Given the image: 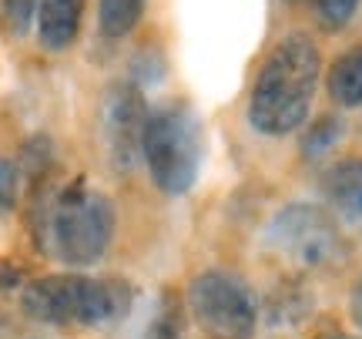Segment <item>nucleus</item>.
<instances>
[{
	"instance_id": "17",
	"label": "nucleus",
	"mask_w": 362,
	"mask_h": 339,
	"mask_svg": "<svg viewBox=\"0 0 362 339\" xmlns=\"http://www.w3.org/2000/svg\"><path fill=\"white\" fill-rule=\"evenodd\" d=\"M161 78H165V57H161V51H151V47L138 51L134 64H131V84L134 88H151V84H161Z\"/></svg>"
},
{
	"instance_id": "9",
	"label": "nucleus",
	"mask_w": 362,
	"mask_h": 339,
	"mask_svg": "<svg viewBox=\"0 0 362 339\" xmlns=\"http://www.w3.org/2000/svg\"><path fill=\"white\" fill-rule=\"evenodd\" d=\"M81 21H84V0H40L34 21L40 47L51 54L74 47V40L81 38Z\"/></svg>"
},
{
	"instance_id": "16",
	"label": "nucleus",
	"mask_w": 362,
	"mask_h": 339,
	"mask_svg": "<svg viewBox=\"0 0 362 339\" xmlns=\"http://www.w3.org/2000/svg\"><path fill=\"white\" fill-rule=\"evenodd\" d=\"M312 7H315L319 24L336 34L342 27H349V21L359 11V0H312Z\"/></svg>"
},
{
	"instance_id": "5",
	"label": "nucleus",
	"mask_w": 362,
	"mask_h": 339,
	"mask_svg": "<svg viewBox=\"0 0 362 339\" xmlns=\"http://www.w3.org/2000/svg\"><path fill=\"white\" fill-rule=\"evenodd\" d=\"M265 242L296 269H336L346 259V239L339 222L332 219V212L312 202L285 205L272 219Z\"/></svg>"
},
{
	"instance_id": "3",
	"label": "nucleus",
	"mask_w": 362,
	"mask_h": 339,
	"mask_svg": "<svg viewBox=\"0 0 362 339\" xmlns=\"http://www.w3.org/2000/svg\"><path fill=\"white\" fill-rule=\"evenodd\" d=\"M131 309V289L117 279L54 272L30 279L21 292V313L40 326H115Z\"/></svg>"
},
{
	"instance_id": "8",
	"label": "nucleus",
	"mask_w": 362,
	"mask_h": 339,
	"mask_svg": "<svg viewBox=\"0 0 362 339\" xmlns=\"http://www.w3.org/2000/svg\"><path fill=\"white\" fill-rule=\"evenodd\" d=\"M322 192L332 219L349 232L362 235V158H346L332 165L322 178Z\"/></svg>"
},
{
	"instance_id": "4",
	"label": "nucleus",
	"mask_w": 362,
	"mask_h": 339,
	"mask_svg": "<svg viewBox=\"0 0 362 339\" xmlns=\"http://www.w3.org/2000/svg\"><path fill=\"white\" fill-rule=\"evenodd\" d=\"M141 158L161 195H188L205 161V128L192 105H161L148 115Z\"/></svg>"
},
{
	"instance_id": "12",
	"label": "nucleus",
	"mask_w": 362,
	"mask_h": 339,
	"mask_svg": "<svg viewBox=\"0 0 362 339\" xmlns=\"http://www.w3.org/2000/svg\"><path fill=\"white\" fill-rule=\"evenodd\" d=\"M144 4L148 0H101L98 4V27H101V34L111 40L128 38L131 30L141 24Z\"/></svg>"
},
{
	"instance_id": "15",
	"label": "nucleus",
	"mask_w": 362,
	"mask_h": 339,
	"mask_svg": "<svg viewBox=\"0 0 362 339\" xmlns=\"http://www.w3.org/2000/svg\"><path fill=\"white\" fill-rule=\"evenodd\" d=\"M342 134H346V125H342L336 115L319 117V121L309 128V134H305V155H309V158L325 155V151H329V148H332Z\"/></svg>"
},
{
	"instance_id": "11",
	"label": "nucleus",
	"mask_w": 362,
	"mask_h": 339,
	"mask_svg": "<svg viewBox=\"0 0 362 339\" xmlns=\"http://www.w3.org/2000/svg\"><path fill=\"white\" fill-rule=\"evenodd\" d=\"M188 336V319H185V306L175 289H165L158 296V306L148 326H144L141 339H185Z\"/></svg>"
},
{
	"instance_id": "13",
	"label": "nucleus",
	"mask_w": 362,
	"mask_h": 339,
	"mask_svg": "<svg viewBox=\"0 0 362 339\" xmlns=\"http://www.w3.org/2000/svg\"><path fill=\"white\" fill-rule=\"evenodd\" d=\"M24 275L13 262L0 259V333L11 326V313L21 309V292H24Z\"/></svg>"
},
{
	"instance_id": "19",
	"label": "nucleus",
	"mask_w": 362,
	"mask_h": 339,
	"mask_svg": "<svg viewBox=\"0 0 362 339\" xmlns=\"http://www.w3.org/2000/svg\"><path fill=\"white\" fill-rule=\"evenodd\" d=\"M349 313H352V323L362 329V282L352 289V299H349Z\"/></svg>"
},
{
	"instance_id": "20",
	"label": "nucleus",
	"mask_w": 362,
	"mask_h": 339,
	"mask_svg": "<svg viewBox=\"0 0 362 339\" xmlns=\"http://www.w3.org/2000/svg\"><path fill=\"white\" fill-rule=\"evenodd\" d=\"M285 4H298V0H285Z\"/></svg>"
},
{
	"instance_id": "1",
	"label": "nucleus",
	"mask_w": 362,
	"mask_h": 339,
	"mask_svg": "<svg viewBox=\"0 0 362 339\" xmlns=\"http://www.w3.org/2000/svg\"><path fill=\"white\" fill-rule=\"evenodd\" d=\"M322 74V54L302 30L285 34L262 61L252 94L248 125L265 138H285L305 125Z\"/></svg>"
},
{
	"instance_id": "7",
	"label": "nucleus",
	"mask_w": 362,
	"mask_h": 339,
	"mask_svg": "<svg viewBox=\"0 0 362 339\" xmlns=\"http://www.w3.org/2000/svg\"><path fill=\"white\" fill-rule=\"evenodd\" d=\"M148 108H144L141 88L131 81L111 84L101 98V142L111 165L121 171H131L141 158L144 125H148Z\"/></svg>"
},
{
	"instance_id": "18",
	"label": "nucleus",
	"mask_w": 362,
	"mask_h": 339,
	"mask_svg": "<svg viewBox=\"0 0 362 339\" xmlns=\"http://www.w3.org/2000/svg\"><path fill=\"white\" fill-rule=\"evenodd\" d=\"M17 185H21V175H17V165L0 158V219L13 209L17 202Z\"/></svg>"
},
{
	"instance_id": "14",
	"label": "nucleus",
	"mask_w": 362,
	"mask_h": 339,
	"mask_svg": "<svg viewBox=\"0 0 362 339\" xmlns=\"http://www.w3.org/2000/svg\"><path fill=\"white\" fill-rule=\"evenodd\" d=\"M40 0H0V24L11 30L13 38H24L37 21Z\"/></svg>"
},
{
	"instance_id": "2",
	"label": "nucleus",
	"mask_w": 362,
	"mask_h": 339,
	"mask_svg": "<svg viewBox=\"0 0 362 339\" xmlns=\"http://www.w3.org/2000/svg\"><path fill=\"white\" fill-rule=\"evenodd\" d=\"M115 202L101 188H90L84 178L54 188L40 202L37 215V239L44 248H51L64 265L88 269L101 262L115 239Z\"/></svg>"
},
{
	"instance_id": "6",
	"label": "nucleus",
	"mask_w": 362,
	"mask_h": 339,
	"mask_svg": "<svg viewBox=\"0 0 362 339\" xmlns=\"http://www.w3.org/2000/svg\"><path fill=\"white\" fill-rule=\"evenodd\" d=\"M188 313L208 339H252L259 329L255 292L225 269H205L188 286Z\"/></svg>"
},
{
	"instance_id": "10",
	"label": "nucleus",
	"mask_w": 362,
	"mask_h": 339,
	"mask_svg": "<svg viewBox=\"0 0 362 339\" xmlns=\"http://www.w3.org/2000/svg\"><path fill=\"white\" fill-rule=\"evenodd\" d=\"M325 88L336 108H359L362 105V44L342 51L325 74Z\"/></svg>"
}]
</instances>
